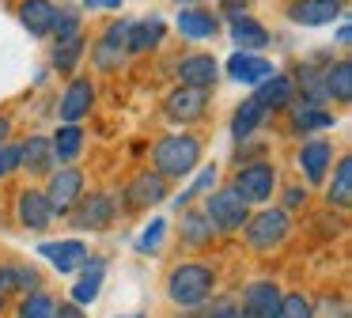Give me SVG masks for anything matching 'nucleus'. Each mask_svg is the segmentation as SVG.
<instances>
[{
    "label": "nucleus",
    "mask_w": 352,
    "mask_h": 318,
    "mask_svg": "<svg viewBox=\"0 0 352 318\" xmlns=\"http://www.w3.org/2000/svg\"><path fill=\"white\" fill-rule=\"evenodd\" d=\"M212 231L216 227L208 224L205 212H186L182 216V239L190 242V246H208V242H212Z\"/></svg>",
    "instance_id": "30"
},
{
    "label": "nucleus",
    "mask_w": 352,
    "mask_h": 318,
    "mask_svg": "<svg viewBox=\"0 0 352 318\" xmlns=\"http://www.w3.org/2000/svg\"><path fill=\"white\" fill-rule=\"evenodd\" d=\"M178 34L193 38V42H205V38L220 34V19L212 12H205V8H182V15H178Z\"/></svg>",
    "instance_id": "16"
},
{
    "label": "nucleus",
    "mask_w": 352,
    "mask_h": 318,
    "mask_svg": "<svg viewBox=\"0 0 352 318\" xmlns=\"http://www.w3.org/2000/svg\"><path fill=\"white\" fill-rule=\"evenodd\" d=\"M178 4H193V0H178Z\"/></svg>",
    "instance_id": "49"
},
{
    "label": "nucleus",
    "mask_w": 352,
    "mask_h": 318,
    "mask_svg": "<svg viewBox=\"0 0 352 318\" xmlns=\"http://www.w3.org/2000/svg\"><path fill=\"white\" fill-rule=\"evenodd\" d=\"M326 201H329V209H349V201H352V159L344 156L341 163H337V171H333V182H329V189H326Z\"/></svg>",
    "instance_id": "28"
},
{
    "label": "nucleus",
    "mask_w": 352,
    "mask_h": 318,
    "mask_svg": "<svg viewBox=\"0 0 352 318\" xmlns=\"http://www.w3.org/2000/svg\"><path fill=\"white\" fill-rule=\"evenodd\" d=\"M50 148H54V159L72 163V159L80 156V148H84V129L80 125H61L54 133V140H50Z\"/></svg>",
    "instance_id": "29"
},
{
    "label": "nucleus",
    "mask_w": 352,
    "mask_h": 318,
    "mask_svg": "<svg viewBox=\"0 0 352 318\" xmlns=\"http://www.w3.org/2000/svg\"><path fill=\"white\" fill-rule=\"evenodd\" d=\"M69 212L80 231H107L110 220H114V201L107 193H91V197H80Z\"/></svg>",
    "instance_id": "6"
},
{
    "label": "nucleus",
    "mask_w": 352,
    "mask_h": 318,
    "mask_svg": "<svg viewBox=\"0 0 352 318\" xmlns=\"http://www.w3.org/2000/svg\"><path fill=\"white\" fill-rule=\"evenodd\" d=\"M212 186H216V167H205V171H201L197 178H193V186L186 189L182 197H175V204H178V209H182V204H190V201H193V197L208 193V189H212Z\"/></svg>",
    "instance_id": "38"
},
{
    "label": "nucleus",
    "mask_w": 352,
    "mask_h": 318,
    "mask_svg": "<svg viewBox=\"0 0 352 318\" xmlns=\"http://www.w3.org/2000/svg\"><path fill=\"white\" fill-rule=\"evenodd\" d=\"M329 163H333V148H329V140H307L303 148H299V171L307 174V182H322Z\"/></svg>",
    "instance_id": "18"
},
{
    "label": "nucleus",
    "mask_w": 352,
    "mask_h": 318,
    "mask_svg": "<svg viewBox=\"0 0 352 318\" xmlns=\"http://www.w3.org/2000/svg\"><path fill=\"white\" fill-rule=\"evenodd\" d=\"M84 8H91V12H114V8H122V0H84Z\"/></svg>",
    "instance_id": "46"
},
{
    "label": "nucleus",
    "mask_w": 352,
    "mask_h": 318,
    "mask_svg": "<svg viewBox=\"0 0 352 318\" xmlns=\"http://www.w3.org/2000/svg\"><path fill=\"white\" fill-rule=\"evenodd\" d=\"M80 197H84V174H80L76 167H61V171L50 174L46 201H50V209H54V216L57 212H69Z\"/></svg>",
    "instance_id": "7"
},
{
    "label": "nucleus",
    "mask_w": 352,
    "mask_h": 318,
    "mask_svg": "<svg viewBox=\"0 0 352 318\" xmlns=\"http://www.w3.org/2000/svg\"><path fill=\"white\" fill-rule=\"evenodd\" d=\"M231 42L243 45V53H261L269 45V30L261 27L258 19H250V15H243V19L231 23Z\"/></svg>",
    "instance_id": "22"
},
{
    "label": "nucleus",
    "mask_w": 352,
    "mask_h": 318,
    "mask_svg": "<svg viewBox=\"0 0 352 318\" xmlns=\"http://www.w3.org/2000/svg\"><path fill=\"white\" fill-rule=\"evenodd\" d=\"M205 106H208V91H201V87H178V91H170V98H167V118H175V121H197V118H205Z\"/></svg>",
    "instance_id": "11"
},
{
    "label": "nucleus",
    "mask_w": 352,
    "mask_h": 318,
    "mask_svg": "<svg viewBox=\"0 0 352 318\" xmlns=\"http://www.w3.org/2000/svg\"><path fill=\"white\" fill-rule=\"evenodd\" d=\"M54 148H50V136H31V140L19 148V167H27L31 174H50L54 171Z\"/></svg>",
    "instance_id": "21"
},
{
    "label": "nucleus",
    "mask_w": 352,
    "mask_h": 318,
    "mask_svg": "<svg viewBox=\"0 0 352 318\" xmlns=\"http://www.w3.org/2000/svg\"><path fill=\"white\" fill-rule=\"evenodd\" d=\"M54 12L57 4H50V0H23L19 4V19H23V27L31 30V34H50V27H54Z\"/></svg>",
    "instance_id": "23"
},
{
    "label": "nucleus",
    "mask_w": 352,
    "mask_h": 318,
    "mask_svg": "<svg viewBox=\"0 0 352 318\" xmlns=\"http://www.w3.org/2000/svg\"><path fill=\"white\" fill-rule=\"evenodd\" d=\"M292 125H296V133L333 129V114L322 110V106H314V103H299V106H292Z\"/></svg>",
    "instance_id": "25"
},
{
    "label": "nucleus",
    "mask_w": 352,
    "mask_h": 318,
    "mask_svg": "<svg viewBox=\"0 0 352 318\" xmlns=\"http://www.w3.org/2000/svg\"><path fill=\"white\" fill-rule=\"evenodd\" d=\"M12 288H38V273L27 269V265H8V269H0V292H12Z\"/></svg>",
    "instance_id": "31"
},
{
    "label": "nucleus",
    "mask_w": 352,
    "mask_h": 318,
    "mask_svg": "<svg viewBox=\"0 0 352 318\" xmlns=\"http://www.w3.org/2000/svg\"><path fill=\"white\" fill-rule=\"evenodd\" d=\"M0 303H4V292H0Z\"/></svg>",
    "instance_id": "51"
},
{
    "label": "nucleus",
    "mask_w": 352,
    "mask_h": 318,
    "mask_svg": "<svg viewBox=\"0 0 352 318\" xmlns=\"http://www.w3.org/2000/svg\"><path fill=\"white\" fill-rule=\"evenodd\" d=\"M84 277L76 280V288H72V303H91V299H99V288H102V273H107V265L99 262V257H87L84 265Z\"/></svg>",
    "instance_id": "26"
},
{
    "label": "nucleus",
    "mask_w": 352,
    "mask_h": 318,
    "mask_svg": "<svg viewBox=\"0 0 352 318\" xmlns=\"http://www.w3.org/2000/svg\"><path fill=\"white\" fill-rule=\"evenodd\" d=\"M16 212H19V224H23L27 231H46V227L54 224V209H50L46 193H38V189H23Z\"/></svg>",
    "instance_id": "12"
},
{
    "label": "nucleus",
    "mask_w": 352,
    "mask_h": 318,
    "mask_svg": "<svg viewBox=\"0 0 352 318\" xmlns=\"http://www.w3.org/2000/svg\"><path fill=\"white\" fill-rule=\"evenodd\" d=\"M212 288H216V273L208 269V265H197V262L178 265L167 277V295L178 307H201V303L212 295Z\"/></svg>",
    "instance_id": "2"
},
{
    "label": "nucleus",
    "mask_w": 352,
    "mask_h": 318,
    "mask_svg": "<svg viewBox=\"0 0 352 318\" xmlns=\"http://www.w3.org/2000/svg\"><path fill=\"white\" fill-rule=\"evenodd\" d=\"M303 201H307V189H299V186H292L288 193H284V204H288V209H299Z\"/></svg>",
    "instance_id": "45"
},
{
    "label": "nucleus",
    "mask_w": 352,
    "mask_h": 318,
    "mask_svg": "<svg viewBox=\"0 0 352 318\" xmlns=\"http://www.w3.org/2000/svg\"><path fill=\"white\" fill-rule=\"evenodd\" d=\"M205 216H208V224L220 227V231H239V227L250 220V204L239 197L235 186H228V189H216L205 201Z\"/></svg>",
    "instance_id": "3"
},
{
    "label": "nucleus",
    "mask_w": 352,
    "mask_h": 318,
    "mask_svg": "<svg viewBox=\"0 0 352 318\" xmlns=\"http://www.w3.org/2000/svg\"><path fill=\"white\" fill-rule=\"evenodd\" d=\"M178 76H182V87L208 91L220 80V65H216V57H208V53H193V57L178 61Z\"/></svg>",
    "instance_id": "10"
},
{
    "label": "nucleus",
    "mask_w": 352,
    "mask_h": 318,
    "mask_svg": "<svg viewBox=\"0 0 352 318\" xmlns=\"http://www.w3.org/2000/svg\"><path fill=\"white\" fill-rule=\"evenodd\" d=\"M80 53H84V38L72 34V38H65V42H57L54 65L61 68V72H72V68H76V61H80Z\"/></svg>",
    "instance_id": "32"
},
{
    "label": "nucleus",
    "mask_w": 352,
    "mask_h": 318,
    "mask_svg": "<svg viewBox=\"0 0 352 318\" xmlns=\"http://www.w3.org/2000/svg\"><path fill=\"white\" fill-rule=\"evenodd\" d=\"M273 186H276V167L273 163H243L235 174V189L246 204H261L273 197Z\"/></svg>",
    "instance_id": "5"
},
{
    "label": "nucleus",
    "mask_w": 352,
    "mask_h": 318,
    "mask_svg": "<svg viewBox=\"0 0 352 318\" xmlns=\"http://www.w3.org/2000/svg\"><path fill=\"white\" fill-rule=\"evenodd\" d=\"M163 231H167V224H163V220H152V224L144 227V235L137 239V250H144V254H148V250H155L163 242Z\"/></svg>",
    "instance_id": "40"
},
{
    "label": "nucleus",
    "mask_w": 352,
    "mask_h": 318,
    "mask_svg": "<svg viewBox=\"0 0 352 318\" xmlns=\"http://www.w3.org/2000/svg\"><path fill=\"white\" fill-rule=\"evenodd\" d=\"M152 163H155V174H160V178H186V174L201 163V140L190 133L163 136L152 151Z\"/></svg>",
    "instance_id": "1"
},
{
    "label": "nucleus",
    "mask_w": 352,
    "mask_h": 318,
    "mask_svg": "<svg viewBox=\"0 0 352 318\" xmlns=\"http://www.w3.org/2000/svg\"><path fill=\"white\" fill-rule=\"evenodd\" d=\"M341 15V0H296L288 4V19L299 27H326Z\"/></svg>",
    "instance_id": "9"
},
{
    "label": "nucleus",
    "mask_w": 352,
    "mask_h": 318,
    "mask_svg": "<svg viewBox=\"0 0 352 318\" xmlns=\"http://www.w3.org/2000/svg\"><path fill=\"white\" fill-rule=\"evenodd\" d=\"M16 167H19V144H4L0 148V178H8Z\"/></svg>",
    "instance_id": "42"
},
{
    "label": "nucleus",
    "mask_w": 352,
    "mask_h": 318,
    "mask_svg": "<svg viewBox=\"0 0 352 318\" xmlns=\"http://www.w3.org/2000/svg\"><path fill=\"white\" fill-rule=\"evenodd\" d=\"M228 76L239 83H261L273 76V65H269L261 53H243L239 50L235 57H228Z\"/></svg>",
    "instance_id": "15"
},
{
    "label": "nucleus",
    "mask_w": 352,
    "mask_h": 318,
    "mask_svg": "<svg viewBox=\"0 0 352 318\" xmlns=\"http://www.w3.org/2000/svg\"><path fill=\"white\" fill-rule=\"evenodd\" d=\"M299 91H307V98H303V103H314V106H322V103H326V87H322V72H314V68L311 65H303V68H299Z\"/></svg>",
    "instance_id": "33"
},
{
    "label": "nucleus",
    "mask_w": 352,
    "mask_h": 318,
    "mask_svg": "<svg viewBox=\"0 0 352 318\" xmlns=\"http://www.w3.org/2000/svg\"><path fill=\"white\" fill-rule=\"evenodd\" d=\"M54 307L57 303L50 299L46 292H31L23 303H19V318H54Z\"/></svg>",
    "instance_id": "35"
},
{
    "label": "nucleus",
    "mask_w": 352,
    "mask_h": 318,
    "mask_svg": "<svg viewBox=\"0 0 352 318\" xmlns=\"http://www.w3.org/2000/svg\"><path fill=\"white\" fill-rule=\"evenodd\" d=\"M322 87H326V98L349 103L352 98V65L349 61H333V65L322 72Z\"/></svg>",
    "instance_id": "24"
},
{
    "label": "nucleus",
    "mask_w": 352,
    "mask_h": 318,
    "mask_svg": "<svg viewBox=\"0 0 352 318\" xmlns=\"http://www.w3.org/2000/svg\"><path fill=\"white\" fill-rule=\"evenodd\" d=\"M254 98H258L265 110H284V106H292V98H296V83H292L288 76L273 72L269 80L258 83V95Z\"/></svg>",
    "instance_id": "19"
},
{
    "label": "nucleus",
    "mask_w": 352,
    "mask_h": 318,
    "mask_svg": "<svg viewBox=\"0 0 352 318\" xmlns=\"http://www.w3.org/2000/svg\"><path fill=\"white\" fill-rule=\"evenodd\" d=\"M246 8H250V0H223L220 15H228V19L235 23V19H243V15H246Z\"/></svg>",
    "instance_id": "43"
},
{
    "label": "nucleus",
    "mask_w": 352,
    "mask_h": 318,
    "mask_svg": "<svg viewBox=\"0 0 352 318\" xmlns=\"http://www.w3.org/2000/svg\"><path fill=\"white\" fill-rule=\"evenodd\" d=\"M125 197H129V204H137V209H148V204H160L163 197H167V178H160L155 171H144V174H137V178L129 182Z\"/></svg>",
    "instance_id": "17"
},
{
    "label": "nucleus",
    "mask_w": 352,
    "mask_h": 318,
    "mask_svg": "<svg viewBox=\"0 0 352 318\" xmlns=\"http://www.w3.org/2000/svg\"><path fill=\"white\" fill-rule=\"evenodd\" d=\"M273 318H314V303L307 295H280V307H276Z\"/></svg>",
    "instance_id": "34"
},
{
    "label": "nucleus",
    "mask_w": 352,
    "mask_h": 318,
    "mask_svg": "<svg viewBox=\"0 0 352 318\" xmlns=\"http://www.w3.org/2000/svg\"><path fill=\"white\" fill-rule=\"evenodd\" d=\"M50 34H57V42H65V38L80 34V15L72 12V8H57V12H54V27H50Z\"/></svg>",
    "instance_id": "36"
},
{
    "label": "nucleus",
    "mask_w": 352,
    "mask_h": 318,
    "mask_svg": "<svg viewBox=\"0 0 352 318\" xmlns=\"http://www.w3.org/2000/svg\"><path fill=\"white\" fill-rule=\"evenodd\" d=\"M163 34H167V23H163L160 15H148V19H140V23H129V34H125V53H148V50H155V45L163 42Z\"/></svg>",
    "instance_id": "14"
},
{
    "label": "nucleus",
    "mask_w": 352,
    "mask_h": 318,
    "mask_svg": "<svg viewBox=\"0 0 352 318\" xmlns=\"http://www.w3.org/2000/svg\"><path fill=\"white\" fill-rule=\"evenodd\" d=\"M91 103H95L91 80H72L69 91H65V98H61V118L69 121V125H76V121L91 110Z\"/></svg>",
    "instance_id": "20"
},
{
    "label": "nucleus",
    "mask_w": 352,
    "mask_h": 318,
    "mask_svg": "<svg viewBox=\"0 0 352 318\" xmlns=\"http://www.w3.org/2000/svg\"><path fill=\"white\" fill-rule=\"evenodd\" d=\"M8 133H12L8 118H0V148H4V144H8Z\"/></svg>",
    "instance_id": "48"
},
{
    "label": "nucleus",
    "mask_w": 352,
    "mask_h": 318,
    "mask_svg": "<svg viewBox=\"0 0 352 318\" xmlns=\"http://www.w3.org/2000/svg\"><path fill=\"white\" fill-rule=\"evenodd\" d=\"M129 23L133 19H114L107 27V34H102V42L107 45H118V50H125V34H129Z\"/></svg>",
    "instance_id": "41"
},
{
    "label": "nucleus",
    "mask_w": 352,
    "mask_h": 318,
    "mask_svg": "<svg viewBox=\"0 0 352 318\" xmlns=\"http://www.w3.org/2000/svg\"><path fill=\"white\" fill-rule=\"evenodd\" d=\"M276 307H280V284H273V280H254L243 292L239 315L243 318H273Z\"/></svg>",
    "instance_id": "8"
},
{
    "label": "nucleus",
    "mask_w": 352,
    "mask_h": 318,
    "mask_svg": "<svg viewBox=\"0 0 352 318\" xmlns=\"http://www.w3.org/2000/svg\"><path fill=\"white\" fill-rule=\"evenodd\" d=\"M91 61H95V68H102V72H114V68H122V65H125V50L99 42V45L91 50Z\"/></svg>",
    "instance_id": "37"
},
{
    "label": "nucleus",
    "mask_w": 352,
    "mask_h": 318,
    "mask_svg": "<svg viewBox=\"0 0 352 318\" xmlns=\"http://www.w3.org/2000/svg\"><path fill=\"white\" fill-rule=\"evenodd\" d=\"M54 318H84V310H80V303H61V307H54Z\"/></svg>",
    "instance_id": "44"
},
{
    "label": "nucleus",
    "mask_w": 352,
    "mask_h": 318,
    "mask_svg": "<svg viewBox=\"0 0 352 318\" xmlns=\"http://www.w3.org/2000/svg\"><path fill=\"white\" fill-rule=\"evenodd\" d=\"M261 118H265V106H261L258 98H246V103H239L235 118H231V136H235V140L243 144L246 136H250L254 129L261 125Z\"/></svg>",
    "instance_id": "27"
},
{
    "label": "nucleus",
    "mask_w": 352,
    "mask_h": 318,
    "mask_svg": "<svg viewBox=\"0 0 352 318\" xmlns=\"http://www.w3.org/2000/svg\"><path fill=\"white\" fill-rule=\"evenodd\" d=\"M243 227H246V242H250L254 250H273V246H280V242L288 239V231H292L288 212H280V209L258 212V216H250Z\"/></svg>",
    "instance_id": "4"
},
{
    "label": "nucleus",
    "mask_w": 352,
    "mask_h": 318,
    "mask_svg": "<svg viewBox=\"0 0 352 318\" xmlns=\"http://www.w3.org/2000/svg\"><path fill=\"white\" fill-rule=\"evenodd\" d=\"M337 42H341V45L352 42V27H349V23H341V27H337Z\"/></svg>",
    "instance_id": "47"
},
{
    "label": "nucleus",
    "mask_w": 352,
    "mask_h": 318,
    "mask_svg": "<svg viewBox=\"0 0 352 318\" xmlns=\"http://www.w3.org/2000/svg\"><path fill=\"white\" fill-rule=\"evenodd\" d=\"M190 318H243V315H239L235 299H216L212 307L197 310V315H190Z\"/></svg>",
    "instance_id": "39"
},
{
    "label": "nucleus",
    "mask_w": 352,
    "mask_h": 318,
    "mask_svg": "<svg viewBox=\"0 0 352 318\" xmlns=\"http://www.w3.org/2000/svg\"><path fill=\"white\" fill-rule=\"evenodd\" d=\"M125 318H140V315H125Z\"/></svg>",
    "instance_id": "50"
},
{
    "label": "nucleus",
    "mask_w": 352,
    "mask_h": 318,
    "mask_svg": "<svg viewBox=\"0 0 352 318\" xmlns=\"http://www.w3.org/2000/svg\"><path fill=\"white\" fill-rule=\"evenodd\" d=\"M42 257H50L57 273H76L80 265L87 262V246L80 239H65V242H42L38 246Z\"/></svg>",
    "instance_id": "13"
}]
</instances>
